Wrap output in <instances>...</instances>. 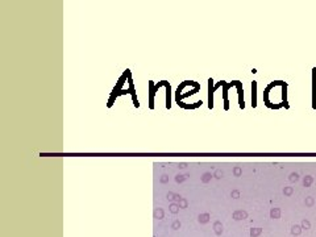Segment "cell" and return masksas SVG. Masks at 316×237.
<instances>
[{
	"instance_id": "obj_1",
	"label": "cell",
	"mask_w": 316,
	"mask_h": 237,
	"mask_svg": "<svg viewBox=\"0 0 316 237\" xmlns=\"http://www.w3.org/2000/svg\"><path fill=\"white\" fill-rule=\"evenodd\" d=\"M258 233H260V231H254V232H252V234H254V236H255V234H258Z\"/></svg>"
}]
</instances>
